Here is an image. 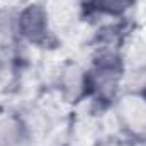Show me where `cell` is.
Segmentation results:
<instances>
[{"label": "cell", "mask_w": 146, "mask_h": 146, "mask_svg": "<svg viewBox=\"0 0 146 146\" xmlns=\"http://www.w3.org/2000/svg\"><path fill=\"white\" fill-rule=\"evenodd\" d=\"M60 88H61L63 95H65L68 100H76V99H80V97L88 90L87 73L82 72V70L76 68V66H68L65 72L61 73Z\"/></svg>", "instance_id": "obj_3"}, {"label": "cell", "mask_w": 146, "mask_h": 146, "mask_svg": "<svg viewBox=\"0 0 146 146\" xmlns=\"http://www.w3.org/2000/svg\"><path fill=\"white\" fill-rule=\"evenodd\" d=\"M134 0H90V5L106 15H121L126 12Z\"/></svg>", "instance_id": "obj_4"}, {"label": "cell", "mask_w": 146, "mask_h": 146, "mask_svg": "<svg viewBox=\"0 0 146 146\" xmlns=\"http://www.w3.org/2000/svg\"><path fill=\"white\" fill-rule=\"evenodd\" d=\"M119 117L124 126L139 136H146V97L129 95L119 104Z\"/></svg>", "instance_id": "obj_2"}, {"label": "cell", "mask_w": 146, "mask_h": 146, "mask_svg": "<svg viewBox=\"0 0 146 146\" xmlns=\"http://www.w3.org/2000/svg\"><path fill=\"white\" fill-rule=\"evenodd\" d=\"M131 146H146V136H139Z\"/></svg>", "instance_id": "obj_6"}, {"label": "cell", "mask_w": 146, "mask_h": 146, "mask_svg": "<svg viewBox=\"0 0 146 146\" xmlns=\"http://www.w3.org/2000/svg\"><path fill=\"white\" fill-rule=\"evenodd\" d=\"M17 34L26 37L31 42H44L49 36V21L48 12L41 5H27L15 17Z\"/></svg>", "instance_id": "obj_1"}, {"label": "cell", "mask_w": 146, "mask_h": 146, "mask_svg": "<svg viewBox=\"0 0 146 146\" xmlns=\"http://www.w3.org/2000/svg\"><path fill=\"white\" fill-rule=\"evenodd\" d=\"M141 95H143V97H146V85H145V88H143V92H141Z\"/></svg>", "instance_id": "obj_7"}, {"label": "cell", "mask_w": 146, "mask_h": 146, "mask_svg": "<svg viewBox=\"0 0 146 146\" xmlns=\"http://www.w3.org/2000/svg\"><path fill=\"white\" fill-rule=\"evenodd\" d=\"M17 34V21L9 14L0 12V42H9Z\"/></svg>", "instance_id": "obj_5"}]
</instances>
